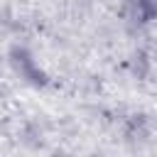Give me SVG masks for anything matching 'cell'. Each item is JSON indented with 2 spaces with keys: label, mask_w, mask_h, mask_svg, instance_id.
Returning a JSON list of instances; mask_svg holds the SVG:
<instances>
[{
  "label": "cell",
  "mask_w": 157,
  "mask_h": 157,
  "mask_svg": "<svg viewBox=\"0 0 157 157\" xmlns=\"http://www.w3.org/2000/svg\"><path fill=\"white\" fill-rule=\"evenodd\" d=\"M10 66L20 74V78H25L32 86H44L47 83V74L39 69V64L34 61V56L25 47H12L10 49Z\"/></svg>",
  "instance_id": "cell-1"
},
{
  "label": "cell",
  "mask_w": 157,
  "mask_h": 157,
  "mask_svg": "<svg viewBox=\"0 0 157 157\" xmlns=\"http://www.w3.org/2000/svg\"><path fill=\"white\" fill-rule=\"evenodd\" d=\"M128 12L137 25H145L155 17V0H128Z\"/></svg>",
  "instance_id": "cell-2"
}]
</instances>
